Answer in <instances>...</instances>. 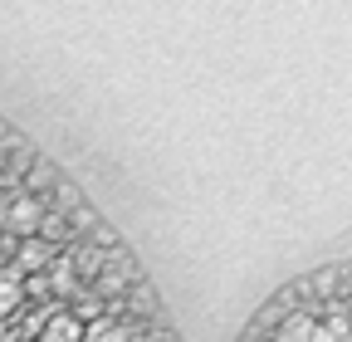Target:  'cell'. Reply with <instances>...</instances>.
Returning a JSON list of instances; mask_svg holds the SVG:
<instances>
[{
    "label": "cell",
    "instance_id": "6da1fadb",
    "mask_svg": "<svg viewBox=\"0 0 352 342\" xmlns=\"http://www.w3.org/2000/svg\"><path fill=\"white\" fill-rule=\"evenodd\" d=\"M6 225H10L15 235H25V240H30V235L44 225V210H39V201H34V196L10 201V205H6Z\"/></svg>",
    "mask_w": 352,
    "mask_h": 342
},
{
    "label": "cell",
    "instance_id": "7a4b0ae2",
    "mask_svg": "<svg viewBox=\"0 0 352 342\" xmlns=\"http://www.w3.org/2000/svg\"><path fill=\"white\" fill-rule=\"evenodd\" d=\"M54 260V249L44 244L39 235H30V240H20V249H15V269H44Z\"/></svg>",
    "mask_w": 352,
    "mask_h": 342
},
{
    "label": "cell",
    "instance_id": "3957f363",
    "mask_svg": "<svg viewBox=\"0 0 352 342\" xmlns=\"http://www.w3.org/2000/svg\"><path fill=\"white\" fill-rule=\"evenodd\" d=\"M314 318L308 313H289L284 323H279V332H274V342H314Z\"/></svg>",
    "mask_w": 352,
    "mask_h": 342
},
{
    "label": "cell",
    "instance_id": "277c9868",
    "mask_svg": "<svg viewBox=\"0 0 352 342\" xmlns=\"http://www.w3.org/2000/svg\"><path fill=\"white\" fill-rule=\"evenodd\" d=\"M39 342H83V328H78V318L59 313V318H50V323H44Z\"/></svg>",
    "mask_w": 352,
    "mask_h": 342
},
{
    "label": "cell",
    "instance_id": "5b68a950",
    "mask_svg": "<svg viewBox=\"0 0 352 342\" xmlns=\"http://www.w3.org/2000/svg\"><path fill=\"white\" fill-rule=\"evenodd\" d=\"M20 298H25L20 279H15V274H0V318H10V313H15V308H20Z\"/></svg>",
    "mask_w": 352,
    "mask_h": 342
},
{
    "label": "cell",
    "instance_id": "8992f818",
    "mask_svg": "<svg viewBox=\"0 0 352 342\" xmlns=\"http://www.w3.org/2000/svg\"><path fill=\"white\" fill-rule=\"evenodd\" d=\"M50 284H54L59 293H74V264H69V260H59V264H54V274H50Z\"/></svg>",
    "mask_w": 352,
    "mask_h": 342
},
{
    "label": "cell",
    "instance_id": "52a82bcc",
    "mask_svg": "<svg viewBox=\"0 0 352 342\" xmlns=\"http://www.w3.org/2000/svg\"><path fill=\"white\" fill-rule=\"evenodd\" d=\"M83 342H127V332H122V328H88Z\"/></svg>",
    "mask_w": 352,
    "mask_h": 342
},
{
    "label": "cell",
    "instance_id": "ba28073f",
    "mask_svg": "<svg viewBox=\"0 0 352 342\" xmlns=\"http://www.w3.org/2000/svg\"><path fill=\"white\" fill-rule=\"evenodd\" d=\"M6 205H10V201H6V196H0V216H6Z\"/></svg>",
    "mask_w": 352,
    "mask_h": 342
},
{
    "label": "cell",
    "instance_id": "9c48e42d",
    "mask_svg": "<svg viewBox=\"0 0 352 342\" xmlns=\"http://www.w3.org/2000/svg\"><path fill=\"white\" fill-rule=\"evenodd\" d=\"M347 323H352V318H347Z\"/></svg>",
    "mask_w": 352,
    "mask_h": 342
}]
</instances>
